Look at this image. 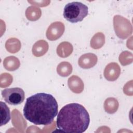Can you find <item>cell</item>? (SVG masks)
I'll list each match as a JSON object with an SVG mask.
<instances>
[{"instance_id": "277c9868", "label": "cell", "mask_w": 133, "mask_h": 133, "mask_svg": "<svg viewBox=\"0 0 133 133\" xmlns=\"http://www.w3.org/2000/svg\"><path fill=\"white\" fill-rule=\"evenodd\" d=\"M114 28L116 35L124 39L132 33V25L128 19L119 15H115L113 18Z\"/></svg>"}, {"instance_id": "5b68a950", "label": "cell", "mask_w": 133, "mask_h": 133, "mask_svg": "<svg viewBox=\"0 0 133 133\" xmlns=\"http://www.w3.org/2000/svg\"><path fill=\"white\" fill-rule=\"evenodd\" d=\"M2 96L7 103L14 105L22 103L25 98L24 91L19 87L5 89L2 91Z\"/></svg>"}, {"instance_id": "8992f818", "label": "cell", "mask_w": 133, "mask_h": 133, "mask_svg": "<svg viewBox=\"0 0 133 133\" xmlns=\"http://www.w3.org/2000/svg\"><path fill=\"white\" fill-rule=\"evenodd\" d=\"M64 29V25L62 22H53L47 29L46 37L50 41L57 40L63 35Z\"/></svg>"}, {"instance_id": "8fae6325", "label": "cell", "mask_w": 133, "mask_h": 133, "mask_svg": "<svg viewBox=\"0 0 133 133\" xmlns=\"http://www.w3.org/2000/svg\"><path fill=\"white\" fill-rule=\"evenodd\" d=\"M73 51V46L69 42H64L61 43L57 48L58 55L62 58L69 56Z\"/></svg>"}, {"instance_id": "52a82bcc", "label": "cell", "mask_w": 133, "mask_h": 133, "mask_svg": "<svg viewBox=\"0 0 133 133\" xmlns=\"http://www.w3.org/2000/svg\"><path fill=\"white\" fill-rule=\"evenodd\" d=\"M120 73L121 68L119 65L117 63L111 62L106 66L103 74L108 81H114L119 76Z\"/></svg>"}, {"instance_id": "5bb4252c", "label": "cell", "mask_w": 133, "mask_h": 133, "mask_svg": "<svg viewBox=\"0 0 133 133\" xmlns=\"http://www.w3.org/2000/svg\"><path fill=\"white\" fill-rule=\"evenodd\" d=\"M105 43V37L101 32H98L95 34L90 41L91 47L95 49L101 48Z\"/></svg>"}, {"instance_id": "4fadbf2b", "label": "cell", "mask_w": 133, "mask_h": 133, "mask_svg": "<svg viewBox=\"0 0 133 133\" xmlns=\"http://www.w3.org/2000/svg\"><path fill=\"white\" fill-rule=\"evenodd\" d=\"M118 102L114 98H107L104 103L105 111L109 114H113L116 112L118 108Z\"/></svg>"}, {"instance_id": "9c48e42d", "label": "cell", "mask_w": 133, "mask_h": 133, "mask_svg": "<svg viewBox=\"0 0 133 133\" xmlns=\"http://www.w3.org/2000/svg\"><path fill=\"white\" fill-rule=\"evenodd\" d=\"M68 84L70 89L74 93H81L84 89V83L77 76L73 75L70 77L68 79Z\"/></svg>"}, {"instance_id": "30bf717a", "label": "cell", "mask_w": 133, "mask_h": 133, "mask_svg": "<svg viewBox=\"0 0 133 133\" xmlns=\"http://www.w3.org/2000/svg\"><path fill=\"white\" fill-rule=\"evenodd\" d=\"M48 49V44L44 40L36 42L32 47L33 54L36 57H41L45 55Z\"/></svg>"}, {"instance_id": "6da1fadb", "label": "cell", "mask_w": 133, "mask_h": 133, "mask_svg": "<svg viewBox=\"0 0 133 133\" xmlns=\"http://www.w3.org/2000/svg\"><path fill=\"white\" fill-rule=\"evenodd\" d=\"M58 105L49 94L39 92L28 97L23 108V115L29 122L38 125L50 124L58 113Z\"/></svg>"}, {"instance_id": "9a60e30c", "label": "cell", "mask_w": 133, "mask_h": 133, "mask_svg": "<svg viewBox=\"0 0 133 133\" xmlns=\"http://www.w3.org/2000/svg\"><path fill=\"white\" fill-rule=\"evenodd\" d=\"M1 105V124L0 126L6 125L10 119V110L6 104L2 101L0 102Z\"/></svg>"}, {"instance_id": "7a4b0ae2", "label": "cell", "mask_w": 133, "mask_h": 133, "mask_svg": "<svg viewBox=\"0 0 133 133\" xmlns=\"http://www.w3.org/2000/svg\"><path fill=\"white\" fill-rule=\"evenodd\" d=\"M89 123V115L85 107L77 103H72L60 110L56 125L63 132L82 133L87 130Z\"/></svg>"}, {"instance_id": "7c38bea8", "label": "cell", "mask_w": 133, "mask_h": 133, "mask_svg": "<svg viewBox=\"0 0 133 133\" xmlns=\"http://www.w3.org/2000/svg\"><path fill=\"white\" fill-rule=\"evenodd\" d=\"M3 65L6 70L9 71H14L20 66V61L15 56H9L4 59Z\"/></svg>"}, {"instance_id": "ba28073f", "label": "cell", "mask_w": 133, "mask_h": 133, "mask_svg": "<svg viewBox=\"0 0 133 133\" xmlns=\"http://www.w3.org/2000/svg\"><path fill=\"white\" fill-rule=\"evenodd\" d=\"M98 58L92 53H87L82 55L78 59L79 66L83 69H89L95 66L97 62Z\"/></svg>"}, {"instance_id": "2e32d148", "label": "cell", "mask_w": 133, "mask_h": 133, "mask_svg": "<svg viewBox=\"0 0 133 133\" xmlns=\"http://www.w3.org/2000/svg\"><path fill=\"white\" fill-rule=\"evenodd\" d=\"M41 10L39 8L31 6L26 9L25 16L28 20L30 21H36L41 17Z\"/></svg>"}, {"instance_id": "e0dca14e", "label": "cell", "mask_w": 133, "mask_h": 133, "mask_svg": "<svg viewBox=\"0 0 133 133\" xmlns=\"http://www.w3.org/2000/svg\"><path fill=\"white\" fill-rule=\"evenodd\" d=\"M57 71L58 74L61 76H68L72 72V65L68 62H62L58 65Z\"/></svg>"}, {"instance_id": "3957f363", "label": "cell", "mask_w": 133, "mask_h": 133, "mask_svg": "<svg viewBox=\"0 0 133 133\" xmlns=\"http://www.w3.org/2000/svg\"><path fill=\"white\" fill-rule=\"evenodd\" d=\"M88 8L83 3L73 2L67 4L63 10V17L69 22L77 23L82 21L88 15Z\"/></svg>"}, {"instance_id": "ac0fdd59", "label": "cell", "mask_w": 133, "mask_h": 133, "mask_svg": "<svg viewBox=\"0 0 133 133\" xmlns=\"http://www.w3.org/2000/svg\"><path fill=\"white\" fill-rule=\"evenodd\" d=\"M21 44L20 41L15 38H12L8 39L5 44V47L8 51L11 53H15L18 52L19 50L20 47L15 46L14 45H17Z\"/></svg>"}]
</instances>
